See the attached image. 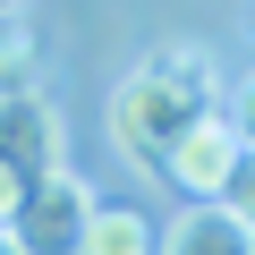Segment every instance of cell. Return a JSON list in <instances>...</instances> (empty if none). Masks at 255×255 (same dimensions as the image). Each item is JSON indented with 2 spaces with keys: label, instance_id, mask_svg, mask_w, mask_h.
<instances>
[{
  "label": "cell",
  "instance_id": "obj_9",
  "mask_svg": "<svg viewBox=\"0 0 255 255\" xmlns=\"http://www.w3.org/2000/svg\"><path fill=\"white\" fill-rule=\"evenodd\" d=\"M230 136H238V153H255V77H238V94H230Z\"/></svg>",
  "mask_w": 255,
  "mask_h": 255
},
{
  "label": "cell",
  "instance_id": "obj_5",
  "mask_svg": "<svg viewBox=\"0 0 255 255\" xmlns=\"http://www.w3.org/2000/svg\"><path fill=\"white\" fill-rule=\"evenodd\" d=\"M162 255H255V238H247L221 204H187V213L162 230Z\"/></svg>",
  "mask_w": 255,
  "mask_h": 255
},
{
  "label": "cell",
  "instance_id": "obj_1",
  "mask_svg": "<svg viewBox=\"0 0 255 255\" xmlns=\"http://www.w3.org/2000/svg\"><path fill=\"white\" fill-rule=\"evenodd\" d=\"M213 111H221L213 60H204L196 43H162V51H145L136 68L119 77V94H111V145L136 162V170L162 179V162L196 136Z\"/></svg>",
  "mask_w": 255,
  "mask_h": 255
},
{
  "label": "cell",
  "instance_id": "obj_3",
  "mask_svg": "<svg viewBox=\"0 0 255 255\" xmlns=\"http://www.w3.org/2000/svg\"><path fill=\"white\" fill-rule=\"evenodd\" d=\"M0 170H17L26 187L51 179V170H68V128H60V111L34 85L26 94H0Z\"/></svg>",
  "mask_w": 255,
  "mask_h": 255
},
{
  "label": "cell",
  "instance_id": "obj_7",
  "mask_svg": "<svg viewBox=\"0 0 255 255\" xmlns=\"http://www.w3.org/2000/svg\"><path fill=\"white\" fill-rule=\"evenodd\" d=\"M213 204L255 238V153H238V162H230V179H221V196H213Z\"/></svg>",
  "mask_w": 255,
  "mask_h": 255
},
{
  "label": "cell",
  "instance_id": "obj_8",
  "mask_svg": "<svg viewBox=\"0 0 255 255\" xmlns=\"http://www.w3.org/2000/svg\"><path fill=\"white\" fill-rule=\"evenodd\" d=\"M26 77H34V34L0 26V94H26Z\"/></svg>",
  "mask_w": 255,
  "mask_h": 255
},
{
  "label": "cell",
  "instance_id": "obj_4",
  "mask_svg": "<svg viewBox=\"0 0 255 255\" xmlns=\"http://www.w3.org/2000/svg\"><path fill=\"white\" fill-rule=\"evenodd\" d=\"M230 162H238V136H230V119L213 111L196 136H187V145L162 162V179H170L187 204H213V196H221V179H230Z\"/></svg>",
  "mask_w": 255,
  "mask_h": 255
},
{
  "label": "cell",
  "instance_id": "obj_6",
  "mask_svg": "<svg viewBox=\"0 0 255 255\" xmlns=\"http://www.w3.org/2000/svg\"><path fill=\"white\" fill-rule=\"evenodd\" d=\"M77 255H162V230H153L136 204H102V196H94L85 247H77Z\"/></svg>",
  "mask_w": 255,
  "mask_h": 255
},
{
  "label": "cell",
  "instance_id": "obj_12",
  "mask_svg": "<svg viewBox=\"0 0 255 255\" xmlns=\"http://www.w3.org/2000/svg\"><path fill=\"white\" fill-rule=\"evenodd\" d=\"M0 255H17V247H9V238H0Z\"/></svg>",
  "mask_w": 255,
  "mask_h": 255
},
{
  "label": "cell",
  "instance_id": "obj_10",
  "mask_svg": "<svg viewBox=\"0 0 255 255\" xmlns=\"http://www.w3.org/2000/svg\"><path fill=\"white\" fill-rule=\"evenodd\" d=\"M17 196H26V179H17V170H0V230H9V213H17Z\"/></svg>",
  "mask_w": 255,
  "mask_h": 255
},
{
  "label": "cell",
  "instance_id": "obj_11",
  "mask_svg": "<svg viewBox=\"0 0 255 255\" xmlns=\"http://www.w3.org/2000/svg\"><path fill=\"white\" fill-rule=\"evenodd\" d=\"M17 9H26V0H0V17H17Z\"/></svg>",
  "mask_w": 255,
  "mask_h": 255
},
{
  "label": "cell",
  "instance_id": "obj_2",
  "mask_svg": "<svg viewBox=\"0 0 255 255\" xmlns=\"http://www.w3.org/2000/svg\"><path fill=\"white\" fill-rule=\"evenodd\" d=\"M85 213H94V187L77 170H51V179H34L17 196V213H9L0 238H9L17 255H77L85 247Z\"/></svg>",
  "mask_w": 255,
  "mask_h": 255
}]
</instances>
